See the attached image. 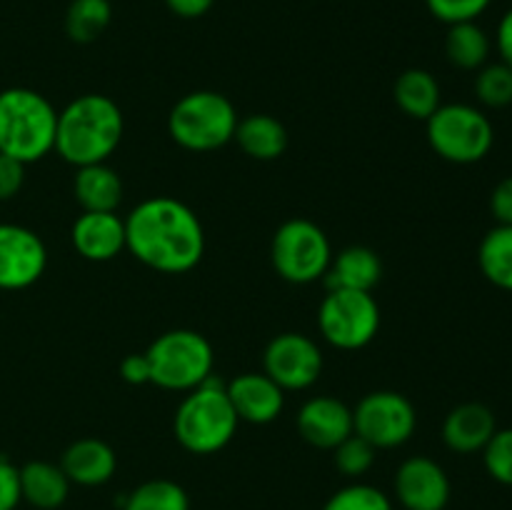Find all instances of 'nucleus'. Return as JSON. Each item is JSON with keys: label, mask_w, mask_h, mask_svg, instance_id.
<instances>
[{"label": "nucleus", "mask_w": 512, "mask_h": 510, "mask_svg": "<svg viewBox=\"0 0 512 510\" xmlns=\"http://www.w3.org/2000/svg\"><path fill=\"white\" fill-rule=\"evenodd\" d=\"M20 473V498L28 500L33 508L55 510L65 503L70 493V480L63 468L48 460H30Z\"/></svg>", "instance_id": "21"}, {"label": "nucleus", "mask_w": 512, "mask_h": 510, "mask_svg": "<svg viewBox=\"0 0 512 510\" xmlns=\"http://www.w3.org/2000/svg\"><path fill=\"white\" fill-rule=\"evenodd\" d=\"M490 210L498 225H512V175L500 180L490 195Z\"/></svg>", "instance_id": "35"}, {"label": "nucleus", "mask_w": 512, "mask_h": 510, "mask_svg": "<svg viewBox=\"0 0 512 510\" xmlns=\"http://www.w3.org/2000/svg\"><path fill=\"white\" fill-rule=\"evenodd\" d=\"M168 10L178 18L185 20H195V18H203L210 8L215 5V0H165Z\"/></svg>", "instance_id": "37"}, {"label": "nucleus", "mask_w": 512, "mask_h": 510, "mask_svg": "<svg viewBox=\"0 0 512 510\" xmlns=\"http://www.w3.org/2000/svg\"><path fill=\"white\" fill-rule=\"evenodd\" d=\"M263 373L283 390H308L323 373V353L308 335L280 333L265 348Z\"/></svg>", "instance_id": "11"}, {"label": "nucleus", "mask_w": 512, "mask_h": 510, "mask_svg": "<svg viewBox=\"0 0 512 510\" xmlns=\"http://www.w3.org/2000/svg\"><path fill=\"white\" fill-rule=\"evenodd\" d=\"M270 258L283 280L293 285H308L325 278L333 263V248L320 225L313 220H285L273 235Z\"/></svg>", "instance_id": "8"}, {"label": "nucleus", "mask_w": 512, "mask_h": 510, "mask_svg": "<svg viewBox=\"0 0 512 510\" xmlns=\"http://www.w3.org/2000/svg\"><path fill=\"white\" fill-rule=\"evenodd\" d=\"M228 383H220L215 373L190 390L178 405L173 430L178 443L193 455H213L223 450L238 433V415L230 405Z\"/></svg>", "instance_id": "4"}, {"label": "nucleus", "mask_w": 512, "mask_h": 510, "mask_svg": "<svg viewBox=\"0 0 512 510\" xmlns=\"http://www.w3.org/2000/svg\"><path fill=\"white\" fill-rule=\"evenodd\" d=\"M113 20L110 0H73L65 13V33L73 43L88 45L105 33Z\"/></svg>", "instance_id": "26"}, {"label": "nucleus", "mask_w": 512, "mask_h": 510, "mask_svg": "<svg viewBox=\"0 0 512 510\" xmlns=\"http://www.w3.org/2000/svg\"><path fill=\"white\" fill-rule=\"evenodd\" d=\"M323 338L338 350H360L380 330V305L365 290H328L318 310Z\"/></svg>", "instance_id": "9"}, {"label": "nucleus", "mask_w": 512, "mask_h": 510, "mask_svg": "<svg viewBox=\"0 0 512 510\" xmlns=\"http://www.w3.org/2000/svg\"><path fill=\"white\" fill-rule=\"evenodd\" d=\"M428 143L443 160L455 165H473L488 158L495 143V130L488 115L468 103L440 105L428 120Z\"/></svg>", "instance_id": "7"}, {"label": "nucleus", "mask_w": 512, "mask_h": 510, "mask_svg": "<svg viewBox=\"0 0 512 510\" xmlns=\"http://www.w3.org/2000/svg\"><path fill=\"white\" fill-rule=\"evenodd\" d=\"M490 35L478 25V20L470 23L448 25L445 35V55L450 63L460 70H480L490 58Z\"/></svg>", "instance_id": "24"}, {"label": "nucleus", "mask_w": 512, "mask_h": 510, "mask_svg": "<svg viewBox=\"0 0 512 510\" xmlns=\"http://www.w3.org/2000/svg\"><path fill=\"white\" fill-rule=\"evenodd\" d=\"M233 140L253 160H278L288 148V130L273 115L255 113L238 120Z\"/></svg>", "instance_id": "22"}, {"label": "nucleus", "mask_w": 512, "mask_h": 510, "mask_svg": "<svg viewBox=\"0 0 512 510\" xmlns=\"http://www.w3.org/2000/svg\"><path fill=\"white\" fill-rule=\"evenodd\" d=\"M238 110L215 90H193L173 105L168 115V133L180 148L210 153L235 138Z\"/></svg>", "instance_id": "5"}, {"label": "nucleus", "mask_w": 512, "mask_h": 510, "mask_svg": "<svg viewBox=\"0 0 512 510\" xmlns=\"http://www.w3.org/2000/svg\"><path fill=\"white\" fill-rule=\"evenodd\" d=\"M495 48H498L500 60L512 68V8L500 18L498 33H495Z\"/></svg>", "instance_id": "38"}, {"label": "nucleus", "mask_w": 512, "mask_h": 510, "mask_svg": "<svg viewBox=\"0 0 512 510\" xmlns=\"http://www.w3.org/2000/svg\"><path fill=\"white\" fill-rule=\"evenodd\" d=\"M475 95L485 108H508L512 105V68L500 63H485L475 75Z\"/></svg>", "instance_id": "28"}, {"label": "nucleus", "mask_w": 512, "mask_h": 510, "mask_svg": "<svg viewBox=\"0 0 512 510\" xmlns=\"http://www.w3.org/2000/svg\"><path fill=\"white\" fill-rule=\"evenodd\" d=\"M123 510H190L188 493L173 480H148L123 500Z\"/></svg>", "instance_id": "27"}, {"label": "nucleus", "mask_w": 512, "mask_h": 510, "mask_svg": "<svg viewBox=\"0 0 512 510\" xmlns=\"http://www.w3.org/2000/svg\"><path fill=\"white\" fill-rule=\"evenodd\" d=\"M225 390L238 420L250 425L273 423L285 408V390L265 373H240Z\"/></svg>", "instance_id": "15"}, {"label": "nucleus", "mask_w": 512, "mask_h": 510, "mask_svg": "<svg viewBox=\"0 0 512 510\" xmlns=\"http://www.w3.org/2000/svg\"><path fill=\"white\" fill-rule=\"evenodd\" d=\"M483 463L490 478L512 485V428L495 430V435L483 448Z\"/></svg>", "instance_id": "31"}, {"label": "nucleus", "mask_w": 512, "mask_h": 510, "mask_svg": "<svg viewBox=\"0 0 512 510\" xmlns=\"http://www.w3.org/2000/svg\"><path fill=\"white\" fill-rule=\"evenodd\" d=\"M145 355L150 360V383L163 390L190 393L213 375V345L195 330H168L150 343Z\"/></svg>", "instance_id": "6"}, {"label": "nucleus", "mask_w": 512, "mask_h": 510, "mask_svg": "<svg viewBox=\"0 0 512 510\" xmlns=\"http://www.w3.org/2000/svg\"><path fill=\"white\" fill-rule=\"evenodd\" d=\"M120 378L130 385L150 383V360L145 353H133L120 363Z\"/></svg>", "instance_id": "36"}, {"label": "nucleus", "mask_w": 512, "mask_h": 510, "mask_svg": "<svg viewBox=\"0 0 512 510\" xmlns=\"http://www.w3.org/2000/svg\"><path fill=\"white\" fill-rule=\"evenodd\" d=\"M323 510H393L388 495L373 485L355 483L340 488L333 498L325 503Z\"/></svg>", "instance_id": "30"}, {"label": "nucleus", "mask_w": 512, "mask_h": 510, "mask_svg": "<svg viewBox=\"0 0 512 510\" xmlns=\"http://www.w3.org/2000/svg\"><path fill=\"white\" fill-rule=\"evenodd\" d=\"M123 133L125 120L118 103L108 95L85 93L70 100L58 113L55 153L75 168L108 163L110 155L118 150Z\"/></svg>", "instance_id": "2"}, {"label": "nucleus", "mask_w": 512, "mask_h": 510, "mask_svg": "<svg viewBox=\"0 0 512 510\" xmlns=\"http://www.w3.org/2000/svg\"><path fill=\"white\" fill-rule=\"evenodd\" d=\"M380 278H383L380 255L365 245H350L333 258L328 273H325V285H328V290L343 288L373 293Z\"/></svg>", "instance_id": "19"}, {"label": "nucleus", "mask_w": 512, "mask_h": 510, "mask_svg": "<svg viewBox=\"0 0 512 510\" xmlns=\"http://www.w3.org/2000/svg\"><path fill=\"white\" fill-rule=\"evenodd\" d=\"M395 495L405 510H445L450 503V478L433 458L413 455L395 473Z\"/></svg>", "instance_id": "13"}, {"label": "nucleus", "mask_w": 512, "mask_h": 510, "mask_svg": "<svg viewBox=\"0 0 512 510\" xmlns=\"http://www.w3.org/2000/svg\"><path fill=\"white\" fill-rule=\"evenodd\" d=\"M48 265V250L38 233L0 223V290H25L38 283Z\"/></svg>", "instance_id": "12"}, {"label": "nucleus", "mask_w": 512, "mask_h": 510, "mask_svg": "<svg viewBox=\"0 0 512 510\" xmlns=\"http://www.w3.org/2000/svg\"><path fill=\"white\" fill-rule=\"evenodd\" d=\"M25 183V163L0 153V200H10Z\"/></svg>", "instance_id": "33"}, {"label": "nucleus", "mask_w": 512, "mask_h": 510, "mask_svg": "<svg viewBox=\"0 0 512 510\" xmlns=\"http://www.w3.org/2000/svg\"><path fill=\"white\" fill-rule=\"evenodd\" d=\"M125 248L158 273L180 275L203 260L205 230L183 200L155 195L125 218Z\"/></svg>", "instance_id": "1"}, {"label": "nucleus", "mask_w": 512, "mask_h": 510, "mask_svg": "<svg viewBox=\"0 0 512 510\" xmlns=\"http://www.w3.org/2000/svg\"><path fill=\"white\" fill-rule=\"evenodd\" d=\"M73 193L80 208L90 213H113L123 200V180L108 163H93L78 168Z\"/></svg>", "instance_id": "20"}, {"label": "nucleus", "mask_w": 512, "mask_h": 510, "mask_svg": "<svg viewBox=\"0 0 512 510\" xmlns=\"http://www.w3.org/2000/svg\"><path fill=\"white\" fill-rule=\"evenodd\" d=\"M75 250L90 263H108L125 250V220L113 213L83 210L70 230Z\"/></svg>", "instance_id": "16"}, {"label": "nucleus", "mask_w": 512, "mask_h": 510, "mask_svg": "<svg viewBox=\"0 0 512 510\" xmlns=\"http://www.w3.org/2000/svg\"><path fill=\"white\" fill-rule=\"evenodd\" d=\"M298 433L305 443L315 445L320 450H333L343 443L348 435L355 433L353 410L338 398L318 395L303 403L298 410Z\"/></svg>", "instance_id": "14"}, {"label": "nucleus", "mask_w": 512, "mask_h": 510, "mask_svg": "<svg viewBox=\"0 0 512 510\" xmlns=\"http://www.w3.org/2000/svg\"><path fill=\"white\" fill-rule=\"evenodd\" d=\"M393 98L408 118L428 120L440 108V83L433 73L423 68H410L398 75L393 85Z\"/></svg>", "instance_id": "23"}, {"label": "nucleus", "mask_w": 512, "mask_h": 510, "mask_svg": "<svg viewBox=\"0 0 512 510\" xmlns=\"http://www.w3.org/2000/svg\"><path fill=\"white\" fill-rule=\"evenodd\" d=\"M495 430H498V423L488 405L463 403L445 415L443 440L455 453H483Z\"/></svg>", "instance_id": "17"}, {"label": "nucleus", "mask_w": 512, "mask_h": 510, "mask_svg": "<svg viewBox=\"0 0 512 510\" xmlns=\"http://www.w3.org/2000/svg\"><path fill=\"white\" fill-rule=\"evenodd\" d=\"M58 110L45 95L30 88H8L0 93V153L35 163L55 150Z\"/></svg>", "instance_id": "3"}, {"label": "nucleus", "mask_w": 512, "mask_h": 510, "mask_svg": "<svg viewBox=\"0 0 512 510\" xmlns=\"http://www.w3.org/2000/svg\"><path fill=\"white\" fill-rule=\"evenodd\" d=\"M60 468L68 475L70 483L95 488V485L108 483L118 468L115 450L105 440L80 438L63 453Z\"/></svg>", "instance_id": "18"}, {"label": "nucleus", "mask_w": 512, "mask_h": 510, "mask_svg": "<svg viewBox=\"0 0 512 510\" xmlns=\"http://www.w3.org/2000/svg\"><path fill=\"white\" fill-rule=\"evenodd\" d=\"M478 265L485 280L512 293V225H495L478 248Z\"/></svg>", "instance_id": "25"}, {"label": "nucleus", "mask_w": 512, "mask_h": 510, "mask_svg": "<svg viewBox=\"0 0 512 510\" xmlns=\"http://www.w3.org/2000/svg\"><path fill=\"white\" fill-rule=\"evenodd\" d=\"M353 425L355 433L368 440L375 450L400 448L413 438L418 413L403 393L375 390L355 405Z\"/></svg>", "instance_id": "10"}, {"label": "nucleus", "mask_w": 512, "mask_h": 510, "mask_svg": "<svg viewBox=\"0 0 512 510\" xmlns=\"http://www.w3.org/2000/svg\"><path fill=\"white\" fill-rule=\"evenodd\" d=\"M375 453H378V450H375L368 440L360 438L358 433H353L348 435L343 443L333 448L335 468H338L345 478H360V475H365L373 468Z\"/></svg>", "instance_id": "29"}, {"label": "nucleus", "mask_w": 512, "mask_h": 510, "mask_svg": "<svg viewBox=\"0 0 512 510\" xmlns=\"http://www.w3.org/2000/svg\"><path fill=\"white\" fill-rule=\"evenodd\" d=\"M20 473L10 460L0 458V510H15L20 503Z\"/></svg>", "instance_id": "34"}, {"label": "nucleus", "mask_w": 512, "mask_h": 510, "mask_svg": "<svg viewBox=\"0 0 512 510\" xmlns=\"http://www.w3.org/2000/svg\"><path fill=\"white\" fill-rule=\"evenodd\" d=\"M490 3L493 0H425L430 15L445 25L478 20L490 8Z\"/></svg>", "instance_id": "32"}]
</instances>
